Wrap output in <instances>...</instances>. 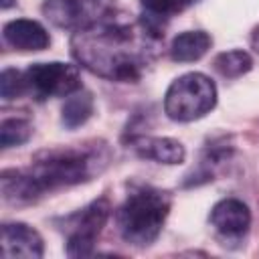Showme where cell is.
I'll return each instance as SVG.
<instances>
[{
	"label": "cell",
	"mask_w": 259,
	"mask_h": 259,
	"mask_svg": "<svg viewBox=\"0 0 259 259\" xmlns=\"http://www.w3.org/2000/svg\"><path fill=\"white\" fill-rule=\"evenodd\" d=\"M0 184L2 196L10 204H30L38 196H42L28 170H4L0 176Z\"/></svg>",
	"instance_id": "12"
},
{
	"label": "cell",
	"mask_w": 259,
	"mask_h": 259,
	"mask_svg": "<svg viewBox=\"0 0 259 259\" xmlns=\"http://www.w3.org/2000/svg\"><path fill=\"white\" fill-rule=\"evenodd\" d=\"M212 38L204 30H186L178 34L170 45V57L176 63H192L206 55Z\"/></svg>",
	"instance_id": "13"
},
{
	"label": "cell",
	"mask_w": 259,
	"mask_h": 259,
	"mask_svg": "<svg viewBox=\"0 0 259 259\" xmlns=\"http://www.w3.org/2000/svg\"><path fill=\"white\" fill-rule=\"evenodd\" d=\"M12 4V0H2V8H8Z\"/></svg>",
	"instance_id": "20"
},
{
	"label": "cell",
	"mask_w": 259,
	"mask_h": 259,
	"mask_svg": "<svg viewBox=\"0 0 259 259\" xmlns=\"http://www.w3.org/2000/svg\"><path fill=\"white\" fill-rule=\"evenodd\" d=\"M212 67L219 75L227 77V79H235V77H241L245 73L251 71L253 67V59L247 51H241V49H233V51H225V53H219L212 61Z\"/></svg>",
	"instance_id": "15"
},
{
	"label": "cell",
	"mask_w": 259,
	"mask_h": 259,
	"mask_svg": "<svg viewBox=\"0 0 259 259\" xmlns=\"http://www.w3.org/2000/svg\"><path fill=\"white\" fill-rule=\"evenodd\" d=\"M45 253L42 237L36 229L24 223H4L2 225V257H24L38 259Z\"/></svg>",
	"instance_id": "8"
},
{
	"label": "cell",
	"mask_w": 259,
	"mask_h": 259,
	"mask_svg": "<svg viewBox=\"0 0 259 259\" xmlns=\"http://www.w3.org/2000/svg\"><path fill=\"white\" fill-rule=\"evenodd\" d=\"M150 18H168L182 12L192 0H140Z\"/></svg>",
	"instance_id": "18"
},
{
	"label": "cell",
	"mask_w": 259,
	"mask_h": 259,
	"mask_svg": "<svg viewBox=\"0 0 259 259\" xmlns=\"http://www.w3.org/2000/svg\"><path fill=\"white\" fill-rule=\"evenodd\" d=\"M109 162V150L103 142L63 146L42 150L32 158L26 168L40 192L75 186L91 180L95 174L103 172Z\"/></svg>",
	"instance_id": "2"
},
{
	"label": "cell",
	"mask_w": 259,
	"mask_h": 259,
	"mask_svg": "<svg viewBox=\"0 0 259 259\" xmlns=\"http://www.w3.org/2000/svg\"><path fill=\"white\" fill-rule=\"evenodd\" d=\"M93 95L89 91H75L71 95H67V101L63 105V111H61V119H63V125L69 127V130H75L79 125H83L91 113H93Z\"/></svg>",
	"instance_id": "14"
},
{
	"label": "cell",
	"mask_w": 259,
	"mask_h": 259,
	"mask_svg": "<svg viewBox=\"0 0 259 259\" xmlns=\"http://www.w3.org/2000/svg\"><path fill=\"white\" fill-rule=\"evenodd\" d=\"M217 105V87L204 73H184L174 79L164 97V111L172 121H194Z\"/></svg>",
	"instance_id": "4"
},
{
	"label": "cell",
	"mask_w": 259,
	"mask_h": 259,
	"mask_svg": "<svg viewBox=\"0 0 259 259\" xmlns=\"http://www.w3.org/2000/svg\"><path fill=\"white\" fill-rule=\"evenodd\" d=\"M130 146L142 158L156 160L162 164H180L186 158V150L178 140L158 138V136H136Z\"/></svg>",
	"instance_id": "11"
},
{
	"label": "cell",
	"mask_w": 259,
	"mask_h": 259,
	"mask_svg": "<svg viewBox=\"0 0 259 259\" xmlns=\"http://www.w3.org/2000/svg\"><path fill=\"white\" fill-rule=\"evenodd\" d=\"M30 134H32V125H30L28 119L8 117V119H2V123H0V144H2V148L20 146V144L28 142Z\"/></svg>",
	"instance_id": "16"
},
{
	"label": "cell",
	"mask_w": 259,
	"mask_h": 259,
	"mask_svg": "<svg viewBox=\"0 0 259 259\" xmlns=\"http://www.w3.org/2000/svg\"><path fill=\"white\" fill-rule=\"evenodd\" d=\"M251 45H253V49L259 53V26L255 28V32H253V36H251Z\"/></svg>",
	"instance_id": "19"
},
{
	"label": "cell",
	"mask_w": 259,
	"mask_h": 259,
	"mask_svg": "<svg viewBox=\"0 0 259 259\" xmlns=\"http://www.w3.org/2000/svg\"><path fill=\"white\" fill-rule=\"evenodd\" d=\"M2 34L4 40L18 51H45L51 45V36L47 28L40 22L28 18H16L6 22Z\"/></svg>",
	"instance_id": "10"
},
{
	"label": "cell",
	"mask_w": 259,
	"mask_h": 259,
	"mask_svg": "<svg viewBox=\"0 0 259 259\" xmlns=\"http://www.w3.org/2000/svg\"><path fill=\"white\" fill-rule=\"evenodd\" d=\"M28 89L30 87H28L26 73H20L16 69H4L2 71V75H0V95H2V99H6V101L16 99L22 93H26Z\"/></svg>",
	"instance_id": "17"
},
{
	"label": "cell",
	"mask_w": 259,
	"mask_h": 259,
	"mask_svg": "<svg viewBox=\"0 0 259 259\" xmlns=\"http://www.w3.org/2000/svg\"><path fill=\"white\" fill-rule=\"evenodd\" d=\"M28 87L38 97H65L81 89V77L69 63H32L26 69Z\"/></svg>",
	"instance_id": "7"
},
{
	"label": "cell",
	"mask_w": 259,
	"mask_h": 259,
	"mask_svg": "<svg viewBox=\"0 0 259 259\" xmlns=\"http://www.w3.org/2000/svg\"><path fill=\"white\" fill-rule=\"evenodd\" d=\"M164 32L152 20L113 16V10L95 24L75 30L71 53L91 73L119 83H136Z\"/></svg>",
	"instance_id": "1"
},
{
	"label": "cell",
	"mask_w": 259,
	"mask_h": 259,
	"mask_svg": "<svg viewBox=\"0 0 259 259\" xmlns=\"http://www.w3.org/2000/svg\"><path fill=\"white\" fill-rule=\"evenodd\" d=\"M111 212V204L105 196L89 202L85 208L63 219V231L67 233V255L69 257H89L93 253L95 241L103 231Z\"/></svg>",
	"instance_id": "5"
},
{
	"label": "cell",
	"mask_w": 259,
	"mask_h": 259,
	"mask_svg": "<svg viewBox=\"0 0 259 259\" xmlns=\"http://www.w3.org/2000/svg\"><path fill=\"white\" fill-rule=\"evenodd\" d=\"M210 225L227 239H239L249 231L251 210L239 198H223L210 210Z\"/></svg>",
	"instance_id": "9"
},
{
	"label": "cell",
	"mask_w": 259,
	"mask_h": 259,
	"mask_svg": "<svg viewBox=\"0 0 259 259\" xmlns=\"http://www.w3.org/2000/svg\"><path fill=\"white\" fill-rule=\"evenodd\" d=\"M111 12L109 0H45L42 14L59 28L81 30Z\"/></svg>",
	"instance_id": "6"
},
{
	"label": "cell",
	"mask_w": 259,
	"mask_h": 259,
	"mask_svg": "<svg viewBox=\"0 0 259 259\" xmlns=\"http://www.w3.org/2000/svg\"><path fill=\"white\" fill-rule=\"evenodd\" d=\"M172 198L166 190L150 184H132L125 200L115 212L121 239L136 247L152 245L170 212Z\"/></svg>",
	"instance_id": "3"
}]
</instances>
